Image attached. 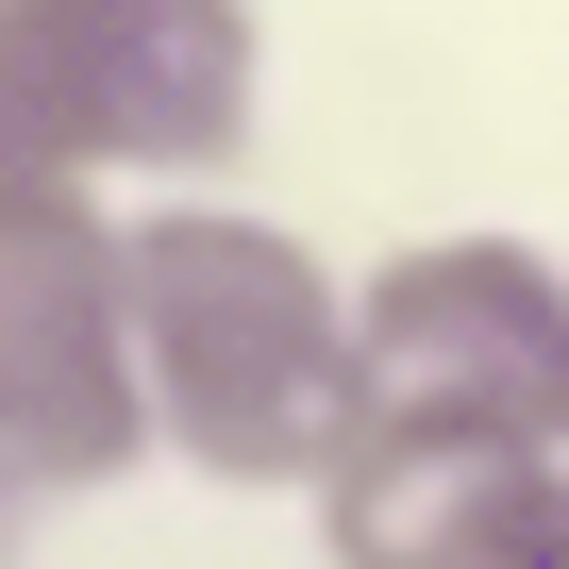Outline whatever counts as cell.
Instances as JSON below:
<instances>
[{
  "instance_id": "1",
  "label": "cell",
  "mask_w": 569,
  "mask_h": 569,
  "mask_svg": "<svg viewBox=\"0 0 569 569\" xmlns=\"http://www.w3.org/2000/svg\"><path fill=\"white\" fill-rule=\"evenodd\" d=\"M134 268V386H151V452L218 469V486H302L352 452L369 402V336H352V284L251 218V201H134L118 218Z\"/></svg>"
},
{
  "instance_id": "2",
  "label": "cell",
  "mask_w": 569,
  "mask_h": 569,
  "mask_svg": "<svg viewBox=\"0 0 569 569\" xmlns=\"http://www.w3.org/2000/svg\"><path fill=\"white\" fill-rule=\"evenodd\" d=\"M268 101L251 0H0V184L234 168Z\"/></svg>"
},
{
  "instance_id": "3",
  "label": "cell",
  "mask_w": 569,
  "mask_h": 569,
  "mask_svg": "<svg viewBox=\"0 0 569 569\" xmlns=\"http://www.w3.org/2000/svg\"><path fill=\"white\" fill-rule=\"evenodd\" d=\"M151 452L134 386V268L101 184H0V469L34 502H84Z\"/></svg>"
},
{
  "instance_id": "4",
  "label": "cell",
  "mask_w": 569,
  "mask_h": 569,
  "mask_svg": "<svg viewBox=\"0 0 569 569\" xmlns=\"http://www.w3.org/2000/svg\"><path fill=\"white\" fill-rule=\"evenodd\" d=\"M352 336H369V386L386 402L519 419L569 469V268L536 234H419V251H386L352 284Z\"/></svg>"
},
{
  "instance_id": "5",
  "label": "cell",
  "mask_w": 569,
  "mask_h": 569,
  "mask_svg": "<svg viewBox=\"0 0 569 569\" xmlns=\"http://www.w3.org/2000/svg\"><path fill=\"white\" fill-rule=\"evenodd\" d=\"M569 519V469L519 419L469 402H352V452L319 469V552L336 569H502L519 536Z\"/></svg>"
},
{
  "instance_id": "6",
  "label": "cell",
  "mask_w": 569,
  "mask_h": 569,
  "mask_svg": "<svg viewBox=\"0 0 569 569\" xmlns=\"http://www.w3.org/2000/svg\"><path fill=\"white\" fill-rule=\"evenodd\" d=\"M18 552H34V486L0 469V569H18Z\"/></svg>"
},
{
  "instance_id": "7",
  "label": "cell",
  "mask_w": 569,
  "mask_h": 569,
  "mask_svg": "<svg viewBox=\"0 0 569 569\" xmlns=\"http://www.w3.org/2000/svg\"><path fill=\"white\" fill-rule=\"evenodd\" d=\"M502 569H569V519H552V536H519V552H502Z\"/></svg>"
}]
</instances>
